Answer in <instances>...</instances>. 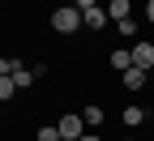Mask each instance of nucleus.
<instances>
[{
    "mask_svg": "<svg viewBox=\"0 0 154 141\" xmlns=\"http://www.w3.org/2000/svg\"><path fill=\"white\" fill-rule=\"evenodd\" d=\"M9 77H13V86H17V90H30V86L38 81V77H34V69H26L22 60H9Z\"/></svg>",
    "mask_w": 154,
    "mask_h": 141,
    "instance_id": "nucleus-3",
    "label": "nucleus"
},
{
    "mask_svg": "<svg viewBox=\"0 0 154 141\" xmlns=\"http://www.w3.org/2000/svg\"><path fill=\"white\" fill-rule=\"evenodd\" d=\"M38 141H60V128H56V124H43V128H38Z\"/></svg>",
    "mask_w": 154,
    "mask_h": 141,
    "instance_id": "nucleus-13",
    "label": "nucleus"
},
{
    "mask_svg": "<svg viewBox=\"0 0 154 141\" xmlns=\"http://www.w3.org/2000/svg\"><path fill=\"white\" fill-rule=\"evenodd\" d=\"M120 120H124L128 128H137V124H146V107H124V111H120Z\"/></svg>",
    "mask_w": 154,
    "mask_h": 141,
    "instance_id": "nucleus-8",
    "label": "nucleus"
},
{
    "mask_svg": "<svg viewBox=\"0 0 154 141\" xmlns=\"http://www.w3.org/2000/svg\"><path fill=\"white\" fill-rule=\"evenodd\" d=\"M107 17H111V22H124V17H133V0H111V5H107Z\"/></svg>",
    "mask_w": 154,
    "mask_h": 141,
    "instance_id": "nucleus-6",
    "label": "nucleus"
},
{
    "mask_svg": "<svg viewBox=\"0 0 154 141\" xmlns=\"http://www.w3.org/2000/svg\"><path fill=\"white\" fill-rule=\"evenodd\" d=\"M133 69H154V43H146V38H141V43H133Z\"/></svg>",
    "mask_w": 154,
    "mask_h": 141,
    "instance_id": "nucleus-4",
    "label": "nucleus"
},
{
    "mask_svg": "<svg viewBox=\"0 0 154 141\" xmlns=\"http://www.w3.org/2000/svg\"><path fill=\"white\" fill-rule=\"evenodd\" d=\"M82 124L86 128H99L103 124V107H82Z\"/></svg>",
    "mask_w": 154,
    "mask_h": 141,
    "instance_id": "nucleus-10",
    "label": "nucleus"
},
{
    "mask_svg": "<svg viewBox=\"0 0 154 141\" xmlns=\"http://www.w3.org/2000/svg\"><path fill=\"white\" fill-rule=\"evenodd\" d=\"M111 69H120V73H124V69H133V51L116 47V51H111Z\"/></svg>",
    "mask_w": 154,
    "mask_h": 141,
    "instance_id": "nucleus-9",
    "label": "nucleus"
},
{
    "mask_svg": "<svg viewBox=\"0 0 154 141\" xmlns=\"http://www.w3.org/2000/svg\"><path fill=\"white\" fill-rule=\"evenodd\" d=\"M13 94H17V86H13V77H0V103H9Z\"/></svg>",
    "mask_w": 154,
    "mask_h": 141,
    "instance_id": "nucleus-11",
    "label": "nucleus"
},
{
    "mask_svg": "<svg viewBox=\"0 0 154 141\" xmlns=\"http://www.w3.org/2000/svg\"><path fill=\"white\" fill-rule=\"evenodd\" d=\"M124 141H133V137H124Z\"/></svg>",
    "mask_w": 154,
    "mask_h": 141,
    "instance_id": "nucleus-18",
    "label": "nucleus"
},
{
    "mask_svg": "<svg viewBox=\"0 0 154 141\" xmlns=\"http://www.w3.org/2000/svg\"><path fill=\"white\" fill-rule=\"evenodd\" d=\"M51 30L56 34H77V30H82V9H77V5H60L51 13Z\"/></svg>",
    "mask_w": 154,
    "mask_h": 141,
    "instance_id": "nucleus-1",
    "label": "nucleus"
},
{
    "mask_svg": "<svg viewBox=\"0 0 154 141\" xmlns=\"http://www.w3.org/2000/svg\"><path fill=\"white\" fill-rule=\"evenodd\" d=\"M56 128H60V141H77L82 133H90V128L82 124V111H64L60 120H56Z\"/></svg>",
    "mask_w": 154,
    "mask_h": 141,
    "instance_id": "nucleus-2",
    "label": "nucleus"
},
{
    "mask_svg": "<svg viewBox=\"0 0 154 141\" xmlns=\"http://www.w3.org/2000/svg\"><path fill=\"white\" fill-rule=\"evenodd\" d=\"M146 77H150L146 69H124V90H141V86H146Z\"/></svg>",
    "mask_w": 154,
    "mask_h": 141,
    "instance_id": "nucleus-7",
    "label": "nucleus"
},
{
    "mask_svg": "<svg viewBox=\"0 0 154 141\" xmlns=\"http://www.w3.org/2000/svg\"><path fill=\"white\" fill-rule=\"evenodd\" d=\"M82 26H86V30H103V26H107V9H103V5L86 9V13H82Z\"/></svg>",
    "mask_w": 154,
    "mask_h": 141,
    "instance_id": "nucleus-5",
    "label": "nucleus"
},
{
    "mask_svg": "<svg viewBox=\"0 0 154 141\" xmlns=\"http://www.w3.org/2000/svg\"><path fill=\"white\" fill-rule=\"evenodd\" d=\"M77 141H103L99 133H82V137H77Z\"/></svg>",
    "mask_w": 154,
    "mask_h": 141,
    "instance_id": "nucleus-16",
    "label": "nucleus"
},
{
    "mask_svg": "<svg viewBox=\"0 0 154 141\" xmlns=\"http://www.w3.org/2000/svg\"><path fill=\"white\" fill-rule=\"evenodd\" d=\"M116 30H120L124 38H133V34H137V22H133V17H124V22H116Z\"/></svg>",
    "mask_w": 154,
    "mask_h": 141,
    "instance_id": "nucleus-12",
    "label": "nucleus"
},
{
    "mask_svg": "<svg viewBox=\"0 0 154 141\" xmlns=\"http://www.w3.org/2000/svg\"><path fill=\"white\" fill-rule=\"evenodd\" d=\"M73 5H77V9L86 13V9H94V5H99V0H73Z\"/></svg>",
    "mask_w": 154,
    "mask_h": 141,
    "instance_id": "nucleus-14",
    "label": "nucleus"
},
{
    "mask_svg": "<svg viewBox=\"0 0 154 141\" xmlns=\"http://www.w3.org/2000/svg\"><path fill=\"white\" fill-rule=\"evenodd\" d=\"M0 77H9V60L5 56H0Z\"/></svg>",
    "mask_w": 154,
    "mask_h": 141,
    "instance_id": "nucleus-17",
    "label": "nucleus"
},
{
    "mask_svg": "<svg viewBox=\"0 0 154 141\" xmlns=\"http://www.w3.org/2000/svg\"><path fill=\"white\" fill-rule=\"evenodd\" d=\"M146 22L154 26V0H146Z\"/></svg>",
    "mask_w": 154,
    "mask_h": 141,
    "instance_id": "nucleus-15",
    "label": "nucleus"
}]
</instances>
